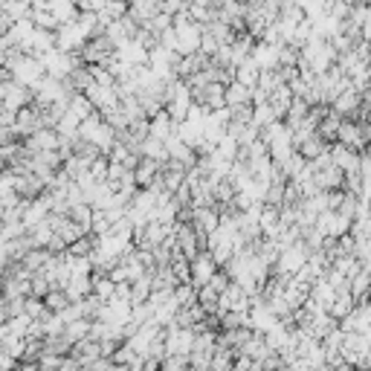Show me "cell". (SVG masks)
<instances>
[{
  "label": "cell",
  "mask_w": 371,
  "mask_h": 371,
  "mask_svg": "<svg viewBox=\"0 0 371 371\" xmlns=\"http://www.w3.org/2000/svg\"><path fill=\"white\" fill-rule=\"evenodd\" d=\"M4 111H9V114H18V111H24V107H29L32 104V93H29V87H20V84H15V81H9L6 84V93H4Z\"/></svg>",
  "instance_id": "2"
},
{
  "label": "cell",
  "mask_w": 371,
  "mask_h": 371,
  "mask_svg": "<svg viewBox=\"0 0 371 371\" xmlns=\"http://www.w3.org/2000/svg\"><path fill=\"white\" fill-rule=\"evenodd\" d=\"M258 76H261V70L255 67V61H252V58H247L244 64H238V67H235V81H238V84H244V87H250V90L258 84Z\"/></svg>",
  "instance_id": "3"
},
{
  "label": "cell",
  "mask_w": 371,
  "mask_h": 371,
  "mask_svg": "<svg viewBox=\"0 0 371 371\" xmlns=\"http://www.w3.org/2000/svg\"><path fill=\"white\" fill-rule=\"evenodd\" d=\"M215 273H217V264L212 261V255H209L206 250H203V252H198V255H194V258L189 261V285H191L194 290L203 288Z\"/></svg>",
  "instance_id": "1"
},
{
  "label": "cell",
  "mask_w": 371,
  "mask_h": 371,
  "mask_svg": "<svg viewBox=\"0 0 371 371\" xmlns=\"http://www.w3.org/2000/svg\"><path fill=\"white\" fill-rule=\"evenodd\" d=\"M67 304H70V299H67V293H64L61 288H53L47 296H43V308H47L50 313H61Z\"/></svg>",
  "instance_id": "4"
},
{
  "label": "cell",
  "mask_w": 371,
  "mask_h": 371,
  "mask_svg": "<svg viewBox=\"0 0 371 371\" xmlns=\"http://www.w3.org/2000/svg\"><path fill=\"white\" fill-rule=\"evenodd\" d=\"M206 288H209V290H215V293H224V290L229 288V276L217 270V273H215V276L206 281Z\"/></svg>",
  "instance_id": "5"
}]
</instances>
